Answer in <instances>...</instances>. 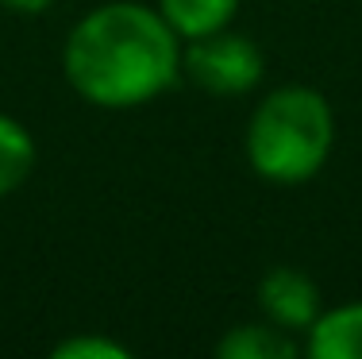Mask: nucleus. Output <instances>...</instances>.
Segmentation results:
<instances>
[{"label": "nucleus", "mask_w": 362, "mask_h": 359, "mask_svg": "<svg viewBox=\"0 0 362 359\" xmlns=\"http://www.w3.org/2000/svg\"><path fill=\"white\" fill-rule=\"evenodd\" d=\"M158 12L181 39H201L228 28L239 12V0H158Z\"/></svg>", "instance_id": "7"}, {"label": "nucleus", "mask_w": 362, "mask_h": 359, "mask_svg": "<svg viewBox=\"0 0 362 359\" xmlns=\"http://www.w3.org/2000/svg\"><path fill=\"white\" fill-rule=\"evenodd\" d=\"M220 359H293L297 344H293V332L278 329L270 321L258 324H235L228 329V336L216 344Z\"/></svg>", "instance_id": "6"}, {"label": "nucleus", "mask_w": 362, "mask_h": 359, "mask_svg": "<svg viewBox=\"0 0 362 359\" xmlns=\"http://www.w3.org/2000/svg\"><path fill=\"white\" fill-rule=\"evenodd\" d=\"M181 74L197 89L212 93V97H243V93H251L262 81L266 58L255 39L220 28L212 35L185 42V50H181Z\"/></svg>", "instance_id": "3"}, {"label": "nucleus", "mask_w": 362, "mask_h": 359, "mask_svg": "<svg viewBox=\"0 0 362 359\" xmlns=\"http://www.w3.org/2000/svg\"><path fill=\"white\" fill-rule=\"evenodd\" d=\"M0 4H4L8 12H20V16H39V12H47L54 0H0Z\"/></svg>", "instance_id": "10"}, {"label": "nucleus", "mask_w": 362, "mask_h": 359, "mask_svg": "<svg viewBox=\"0 0 362 359\" xmlns=\"http://www.w3.org/2000/svg\"><path fill=\"white\" fill-rule=\"evenodd\" d=\"M58 359H127V352L119 340H105V336H74L66 344L54 348Z\"/></svg>", "instance_id": "9"}, {"label": "nucleus", "mask_w": 362, "mask_h": 359, "mask_svg": "<svg viewBox=\"0 0 362 359\" xmlns=\"http://www.w3.org/2000/svg\"><path fill=\"white\" fill-rule=\"evenodd\" d=\"M305 348L313 359H362V302H347L320 313L308 329Z\"/></svg>", "instance_id": "5"}, {"label": "nucleus", "mask_w": 362, "mask_h": 359, "mask_svg": "<svg viewBox=\"0 0 362 359\" xmlns=\"http://www.w3.org/2000/svg\"><path fill=\"white\" fill-rule=\"evenodd\" d=\"M35 170V139L20 120L0 113V198L16 193Z\"/></svg>", "instance_id": "8"}, {"label": "nucleus", "mask_w": 362, "mask_h": 359, "mask_svg": "<svg viewBox=\"0 0 362 359\" xmlns=\"http://www.w3.org/2000/svg\"><path fill=\"white\" fill-rule=\"evenodd\" d=\"M258 309L262 321L278 324L286 332H308L320 317V290L308 275L293 267H274L258 282Z\"/></svg>", "instance_id": "4"}, {"label": "nucleus", "mask_w": 362, "mask_h": 359, "mask_svg": "<svg viewBox=\"0 0 362 359\" xmlns=\"http://www.w3.org/2000/svg\"><path fill=\"white\" fill-rule=\"evenodd\" d=\"M335 151V113L324 93L281 85L266 93L247 124V162L274 186H300L324 170Z\"/></svg>", "instance_id": "2"}, {"label": "nucleus", "mask_w": 362, "mask_h": 359, "mask_svg": "<svg viewBox=\"0 0 362 359\" xmlns=\"http://www.w3.org/2000/svg\"><path fill=\"white\" fill-rule=\"evenodd\" d=\"M66 81L100 108H135L162 97L181 74V35L158 8L112 0L74 23L62 50Z\"/></svg>", "instance_id": "1"}]
</instances>
